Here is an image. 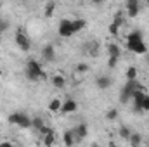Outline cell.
I'll list each match as a JSON object with an SVG mask.
<instances>
[{
	"label": "cell",
	"mask_w": 149,
	"mask_h": 147,
	"mask_svg": "<svg viewBox=\"0 0 149 147\" xmlns=\"http://www.w3.org/2000/svg\"><path fill=\"white\" fill-rule=\"evenodd\" d=\"M127 47L134 54H141V55H146L148 54V45L144 43V38H142V33L141 31H132L127 37Z\"/></svg>",
	"instance_id": "1"
},
{
	"label": "cell",
	"mask_w": 149,
	"mask_h": 147,
	"mask_svg": "<svg viewBox=\"0 0 149 147\" xmlns=\"http://www.w3.org/2000/svg\"><path fill=\"white\" fill-rule=\"evenodd\" d=\"M26 76L31 80V81H38L40 78H43L45 73H43V69H42V66H40V62L37 61H28V64H26Z\"/></svg>",
	"instance_id": "2"
},
{
	"label": "cell",
	"mask_w": 149,
	"mask_h": 147,
	"mask_svg": "<svg viewBox=\"0 0 149 147\" xmlns=\"http://www.w3.org/2000/svg\"><path fill=\"white\" fill-rule=\"evenodd\" d=\"M16 43H17V47L23 50V52H28L30 49H31V43H30V38L26 37L21 30H17L16 31Z\"/></svg>",
	"instance_id": "3"
},
{
	"label": "cell",
	"mask_w": 149,
	"mask_h": 147,
	"mask_svg": "<svg viewBox=\"0 0 149 147\" xmlns=\"http://www.w3.org/2000/svg\"><path fill=\"white\" fill-rule=\"evenodd\" d=\"M59 35L63 38H70L73 35V30H71V19H61L59 21V28H57Z\"/></svg>",
	"instance_id": "4"
},
{
	"label": "cell",
	"mask_w": 149,
	"mask_h": 147,
	"mask_svg": "<svg viewBox=\"0 0 149 147\" xmlns=\"http://www.w3.org/2000/svg\"><path fill=\"white\" fill-rule=\"evenodd\" d=\"M73 135H74V142H81L87 135H88V128H87V125H78L76 128L73 130Z\"/></svg>",
	"instance_id": "5"
},
{
	"label": "cell",
	"mask_w": 149,
	"mask_h": 147,
	"mask_svg": "<svg viewBox=\"0 0 149 147\" xmlns=\"http://www.w3.org/2000/svg\"><path fill=\"white\" fill-rule=\"evenodd\" d=\"M139 10H141V3L137 0H128L127 2V14L130 17H135L139 14Z\"/></svg>",
	"instance_id": "6"
},
{
	"label": "cell",
	"mask_w": 149,
	"mask_h": 147,
	"mask_svg": "<svg viewBox=\"0 0 149 147\" xmlns=\"http://www.w3.org/2000/svg\"><path fill=\"white\" fill-rule=\"evenodd\" d=\"M76 109H78V104L74 102L73 99H66V101L63 102L61 112H63V114H71V112H74Z\"/></svg>",
	"instance_id": "7"
},
{
	"label": "cell",
	"mask_w": 149,
	"mask_h": 147,
	"mask_svg": "<svg viewBox=\"0 0 149 147\" xmlns=\"http://www.w3.org/2000/svg\"><path fill=\"white\" fill-rule=\"evenodd\" d=\"M17 126H21V128H30V126H31V118H30L28 114L17 111Z\"/></svg>",
	"instance_id": "8"
},
{
	"label": "cell",
	"mask_w": 149,
	"mask_h": 147,
	"mask_svg": "<svg viewBox=\"0 0 149 147\" xmlns=\"http://www.w3.org/2000/svg\"><path fill=\"white\" fill-rule=\"evenodd\" d=\"M95 85H97V88L106 90V88H109V87H111V78H109V76H97Z\"/></svg>",
	"instance_id": "9"
},
{
	"label": "cell",
	"mask_w": 149,
	"mask_h": 147,
	"mask_svg": "<svg viewBox=\"0 0 149 147\" xmlns=\"http://www.w3.org/2000/svg\"><path fill=\"white\" fill-rule=\"evenodd\" d=\"M85 26H87V21H85V19H81V17L73 19V21H71V30H73V35H74V33H80Z\"/></svg>",
	"instance_id": "10"
},
{
	"label": "cell",
	"mask_w": 149,
	"mask_h": 147,
	"mask_svg": "<svg viewBox=\"0 0 149 147\" xmlns=\"http://www.w3.org/2000/svg\"><path fill=\"white\" fill-rule=\"evenodd\" d=\"M42 55L47 59V61H54V57H56V50H54V45H45L43 49H42Z\"/></svg>",
	"instance_id": "11"
},
{
	"label": "cell",
	"mask_w": 149,
	"mask_h": 147,
	"mask_svg": "<svg viewBox=\"0 0 149 147\" xmlns=\"http://www.w3.org/2000/svg\"><path fill=\"white\" fill-rule=\"evenodd\" d=\"M108 54H109V57H113V59H118L120 55H121V49H120V45L118 43H109L108 45Z\"/></svg>",
	"instance_id": "12"
},
{
	"label": "cell",
	"mask_w": 149,
	"mask_h": 147,
	"mask_svg": "<svg viewBox=\"0 0 149 147\" xmlns=\"http://www.w3.org/2000/svg\"><path fill=\"white\" fill-rule=\"evenodd\" d=\"M61 107H63V101H61L59 97H54V99L49 102V111H50V112H59Z\"/></svg>",
	"instance_id": "13"
},
{
	"label": "cell",
	"mask_w": 149,
	"mask_h": 147,
	"mask_svg": "<svg viewBox=\"0 0 149 147\" xmlns=\"http://www.w3.org/2000/svg\"><path fill=\"white\" fill-rule=\"evenodd\" d=\"M63 142L66 147H73L74 146V135H73V130H66L64 135H63Z\"/></svg>",
	"instance_id": "14"
},
{
	"label": "cell",
	"mask_w": 149,
	"mask_h": 147,
	"mask_svg": "<svg viewBox=\"0 0 149 147\" xmlns=\"http://www.w3.org/2000/svg\"><path fill=\"white\" fill-rule=\"evenodd\" d=\"M52 85L56 88H64L66 87V78L63 74H56V76H52Z\"/></svg>",
	"instance_id": "15"
},
{
	"label": "cell",
	"mask_w": 149,
	"mask_h": 147,
	"mask_svg": "<svg viewBox=\"0 0 149 147\" xmlns=\"http://www.w3.org/2000/svg\"><path fill=\"white\" fill-rule=\"evenodd\" d=\"M54 142H56V135H54V132H52V130H49V132L43 135V146H45V147H52Z\"/></svg>",
	"instance_id": "16"
},
{
	"label": "cell",
	"mask_w": 149,
	"mask_h": 147,
	"mask_svg": "<svg viewBox=\"0 0 149 147\" xmlns=\"http://www.w3.org/2000/svg\"><path fill=\"white\" fill-rule=\"evenodd\" d=\"M87 50H88V55L90 57H97L99 55V43L97 42H90L87 45Z\"/></svg>",
	"instance_id": "17"
},
{
	"label": "cell",
	"mask_w": 149,
	"mask_h": 147,
	"mask_svg": "<svg viewBox=\"0 0 149 147\" xmlns=\"http://www.w3.org/2000/svg\"><path fill=\"white\" fill-rule=\"evenodd\" d=\"M128 142H130V147H141V144H142V137H141L139 133H132L130 139H128Z\"/></svg>",
	"instance_id": "18"
},
{
	"label": "cell",
	"mask_w": 149,
	"mask_h": 147,
	"mask_svg": "<svg viewBox=\"0 0 149 147\" xmlns=\"http://www.w3.org/2000/svg\"><path fill=\"white\" fill-rule=\"evenodd\" d=\"M125 76H127V80H128V81H137V68L130 66V68L127 69Z\"/></svg>",
	"instance_id": "19"
},
{
	"label": "cell",
	"mask_w": 149,
	"mask_h": 147,
	"mask_svg": "<svg viewBox=\"0 0 149 147\" xmlns=\"http://www.w3.org/2000/svg\"><path fill=\"white\" fill-rule=\"evenodd\" d=\"M31 126H33V128H37L38 132H40V130L45 126V123H43V119H42V118H33V119H31Z\"/></svg>",
	"instance_id": "20"
},
{
	"label": "cell",
	"mask_w": 149,
	"mask_h": 147,
	"mask_svg": "<svg viewBox=\"0 0 149 147\" xmlns=\"http://www.w3.org/2000/svg\"><path fill=\"white\" fill-rule=\"evenodd\" d=\"M74 71L80 73V74L87 73V71H88V64H87V62H78V64L74 66Z\"/></svg>",
	"instance_id": "21"
},
{
	"label": "cell",
	"mask_w": 149,
	"mask_h": 147,
	"mask_svg": "<svg viewBox=\"0 0 149 147\" xmlns=\"http://www.w3.org/2000/svg\"><path fill=\"white\" fill-rule=\"evenodd\" d=\"M113 24H116L118 28L123 24V12H116L114 17H113Z\"/></svg>",
	"instance_id": "22"
},
{
	"label": "cell",
	"mask_w": 149,
	"mask_h": 147,
	"mask_svg": "<svg viewBox=\"0 0 149 147\" xmlns=\"http://www.w3.org/2000/svg\"><path fill=\"white\" fill-rule=\"evenodd\" d=\"M118 133H120V137H121V139H125V140H128V139H130V135H132V132H130L127 126H121Z\"/></svg>",
	"instance_id": "23"
},
{
	"label": "cell",
	"mask_w": 149,
	"mask_h": 147,
	"mask_svg": "<svg viewBox=\"0 0 149 147\" xmlns=\"http://www.w3.org/2000/svg\"><path fill=\"white\" fill-rule=\"evenodd\" d=\"M54 9H56V3H54V2H49V3L45 5V16L50 17V16L54 14Z\"/></svg>",
	"instance_id": "24"
},
{
	"label": "cell",
	"mask_w": 149,
	"mask_h": 147,
	"mask_svg": "<svg viewBox=\"0 0 149 147\" xmlns=\"http://www.w3.org/2000/svg\"><path fill=\"white\" fill-rule=\"evenodd\" d=\"M118 118V111L116 109H109L108 112H106V119H109V121H114Z\"/></svg>",
	"instance_id": "25"
},
{
	"label": "cell",
	"mask_w": 149,
	"mask_h": 147,
	"mask_svg": "<svg viewBox=\"0 0 149 147\" xmlns=\"http://www.w3.org/2000/svg\"><path fill=\"white\" fill-rule=\"evenodd\" d=\"M7 28H9V21H5V19H0V33H3Z\"/></svg>",
	"instance_id": "26"
},
{
	"label": "cell",
	"mask_w": 149,
	"mask_h": 147,
	"mask_svg": "<svg viewBox=\"0 0 149 147\" xmlns=\"http://www.w3.org/2000/svg\"><path fill=\"white\" fill-rule=\"evenodd\" d=\"M142 111H149V95H144V101H142Z\"/></svg>",
	"instance_id": "27"
},
{
	"label": "cell",
	"mask_w": 149,
	"mask_h": 147,
	"mask_svg": "<svg viewBox=\"0 0 149 147\" xmlns=\"http://www.w3.org/2000/svg\"><path fill=\"white\" fill-rule=\"evenodd\" d=\"M9 123H10V125H17V112H12V114L9 116Z\"/></svg>",
	"instance_id": "28"
},
{
	"label": "cell",
	"mask_w": 149,
	"mask_h": 147,
	"mask_svg": "<svg viewBox=\"0 0 149 147\" xmlns=\"http://www.w3.org/2000/svg\"><path fill=\"white\" fill-rule=\"evenodd\" d=\"M109 33H111V35H118V33H120V28L111 23V24H109Z\"/></svg>",
	"instance_id": "29"
},
{
	"label": "cell",
	"mask_w": 149,
	"mask_h": 147,
	"mask_svg": "<svg viewBox=\"0 0 149 147\" xmlns=\"http://www.w3.org/2000/svg\"><path fill=\"white\" fill-rule=\"evenodd\" d=\"M116 62H118V59H113V57H109V61H108V66H109V68H116Z\"/></svg>",
	"instance_id": "30"
},
{
	"label": "cell",
	"mask_w": 149,
	"mask_h": 147,
	"mask_svg": "<svg viewBox=\"0 0 149 147\" xmlns=\"http://www.w3.org/2000/svg\"><path fill=\"white\" fill-rule=\"evenodd\" d=\"M0 147H14L10 142H0Z\"/></svg>",
	"instance_id": "31"
},
{
	"label": "cell",
	"mask_w": 149,
	"mask_h": 147,
	"mask_svg": "<svg viewBox=\"0 0 149 147\" xmlns=\"http://www.w3.org/2000/svg\"><path fill=\"white\" fill-rule=\"evenodd\" d=\"M109 147H118V146H116V144H114V142L111 140V142H109Z\"/></svg>",
	"instance_id": "32"
},
{
	"label": "cell",
	"mask_w": 149,
	"mask_h": 147,
	"mask_svg": "<svg viewBox=\"0 0 149 147\" xmlns=\"http://www.w3.org/2000/svg\"><path fill=\"white\" fill-rule=\"evenodd\" d=\"M144 57H146V61H148V62H149V52H148V54H146V55H144Z\"/></svg>",
	"instance_id": "33"
},
{
	"label": "cell",
	"mask_w": 149,
	"mask_h": 147,
	"mask_svg": "<svg viewBox=\"0 0 149 147\" xmlns=\"http://www.w3.org/2000/svg\"><path fill=\"white\" fill-rule=\"evenodd\" d=\"M0 10H2V2H0Z\"/></svg>",
	"instance_id": "34"
},
{
	"label": "cell",
	"mask_w": 149,
	"mask_h": 147,
	"mask_svg": "<svg viewBox=\"0 0 149 147\" xmlns=\"http://www.w3.org/2000/svg\"><path fill=\"white\" fill-rule=\"evenodd\" d=\"M0 76H2V69H0Z\"/></svg>",
	"instance_id": "35"
}]
</instances>
